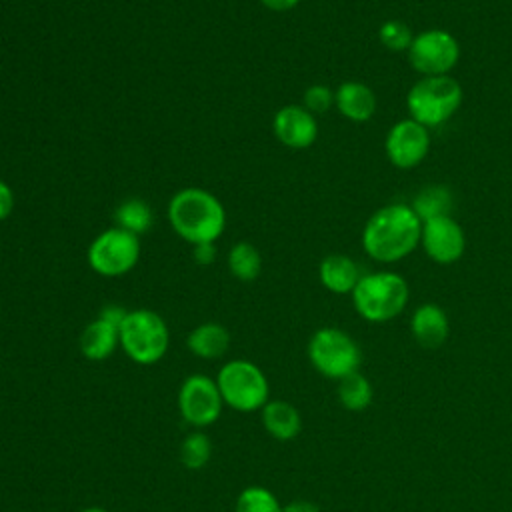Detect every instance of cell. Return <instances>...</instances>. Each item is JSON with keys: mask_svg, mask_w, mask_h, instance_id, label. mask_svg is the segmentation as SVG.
<instances>
[{"mask_svg": "<svg viewBox=\"0 0 512 512\" xmlns=\"http://www.w3.org/2000/svg\"><path fill=\"white\" fill-rule=\"evenodd\" d=\"M422 220L410 204L392 202L372 212L362 228L364 252L382 264H392L416 250Z\"/></svg>", "mask_w": 512, "mask_h": 512, "instance_id": "1", "label": "cell"}, {"mask_svg": "<svg viewBox=\"0 0 512 512\" xmlns=\"http://www.w3.org/2000/svg\"><path fill=\"white\" fill-rule=\"evenodd\" d=\"M168 222L192 246L214 244L226 228V210L212 192L188 186L170 198Z\"/></svg>", "mask_w": 512, "mask_h": 512, "instance_id": "2", "label": "cell"}, {"mask_svg": "<svg viewBox=\"0 0 512 512\" xmlns=\"http://www.w3.org/2000/svg\"><path fill=\"white\" fill-rule=\"evenodd\" d=\"M408 298L406 280L392 270L362 274L352 290L354 310L374 324L394 320L406 308Z\"/></svg>", "mask_w": 512, "mask_h": 512, "instance_id": "3", "label": "cell"}, {"mask_svg": "<svg viewBox=\"0 0 512 512\" xmlns=\"http://www.w3.org/2000/svg\"><path fill=\"white\" fill-rule=\"evenodd\" d=\"M462 100V86L450 74L420 76L406 94L408 118L430 130L448 122L458 112Z\"/></svg>", "mask_w": 512, "mask_h": 512, "instance_id": "4", "label": "cell"}, {"mask_svg": "<svg viewBox=\"0 0 512 512\" xmlns=\"http://www.w3.org/2000/svg\"><path fill=\"white\" fill-rule=\"evenodd\" d=\"M120 348L140 366L160 362L170 348V330L166 320L148 308L128 310L120 324Z\"/></svg>", "mask_w": 512, "mask_h": 512, "instance_id": "5", "label": "cell"}, {"mask_svg": "<svg viewBox=\"0 0 512 512\" xmlns=\"http://www.w3.org/2000/svg\"><path fill=\"white\" fill-rule=\"evenodd\" d=\"M224 406L236 412H258L270 400V384L264 370L244 358L228 360L216 374Z\"/></svg>", "mask_w": 512, "mask_h": 512, "instance_id": "6", "label": "cell"}, {"mask_svg": "<svg viewBox=\"0 0 512 512\" xmlns=\"http://www.w3.org/2000/svg\"><path fill=\"white\" fill-rule=\"evenodd\" d=\"M308 360L322 376L342 380L344 376L360 370L362 350L348 332L324 326L308 340Z\"/></svg>", "mask_w": 512, "mask_h": 512, "instance_id": "7", "label": "cell"}, {"mask_svg": "<svg viewBox=\"0 0 512 512\" xmlns=\"http://www.w3.org/2000/svg\"><path fill=\"white\" fill-rule=\"evenodd\" d=\"M86 258L88 266L104 278L124 276L138 264L140 240L136 234L114 226L90 242Z\"/></svg>", "mask_w": 512, "mask_h": 512, "instance_id": "8", "label": "cell"}, {"mask_svg": "<svg viewBox=\"0 0 512 512\" xmlns=\"http://www.w3.org/2000/svg\"><path fill=\"white\" fill-rule=\"evenodd\" d=\"M176 406L188 426L202 430L220 418L224 400L214 378L206 374H190L178 388Z\"/></svg>", "mask_w": 512, "mask_h": 512, "instance_id": "9", "label": "cell"}, {"mask_svg": "<svg viewBox=\"0 0 512 512\" xmlns=\"http://www.w3.org/2000/svg\"><path fill=\"white\" fill-rule=\"evenodd\" d=\"M406 54L420 76H444L458 64L460 44L448 30L430 28L414 34Z\"/></svg>", "mask_w": 512, "mask_h": 512, "instance_id": "10", "label": "cell"}, {"mask_svg": "<svg viewBox=\"0 0 512 512\" xmlns=\"http://www.w3.org/2000/svg\"><path fill=\"white\" fill-rule=\"evenodd\" d=\"M430 142V130L426 126L412 118H404L390 126L384 140V152L392 166L410 170L426 158Z\"/></svg>", "mask_w": 512, "mask_h": 512, "instance_id": "11", "label": "cell"}, {"mask_svg": "<svg viewBox=\"0 0 512 512\" xmlns=\"http://www.w3.org/2000/svg\"><path fill=\"white\" fill-rule=\"evenodd\" d=\"M420 246L436 264H454L462 258L466 236L462 226L448 214L422 222Z\"/></svg>", "mask_w": 512, "mask_h": 512, "instance_id": "12", "label": "cell"}, {"mask_svg": "<svg viewBox=\"0 0 512 512\" xmlns=\"http://www.w3.org/2000/svg\"><path fill=\"white\" fill-rule=\"evenodd\" d=\"M274 136L288 148L302 150L316 142L318 138V122L312 112L304 106L288 104L282 106L272 120Z\"/></svg>", "mask_w": 512, "mask_h": 512, "instance_id": "13", "label": "cell"}, {"mask_svg": "<svg viewBox=\"0 0 512 512\" xmlns=\"http://www.w3.org/2000/svg\"><path fill=\"white\" fill-rule=\"evenodd\" d=\"M410 334L422 348H438L450 334L448 314L434 302L420 304L410 316Z\"/></svg>", "mask_w": 512, "mask_h": 512, "instance_id": "14", "label": "cell"}, {"mask_svg": "<svg viewBox=\"0 0 512 512\" xmlns=\"http://www.w3.org/2000/svg\"><path fill=\"white\" fill-rule=\"evenodd\" d=\"M336 110L350 122H368L376 112V94L372 88L358 80L342 82L334 92Z\"/></svg>", "mask_w": 512, "mask_h": 512, "instance_id": "15", "label": "cell"}, {"mask_svg": "<svg viewBox=\"0 0 512 512\" xmlns=\"http://www.w3.org/2000/svg\"><path fill=\"white\" fill-rule=\"evenodd\" d=\"M118 346H120V326L100 316L94 318L80 334V352L84 358L92 362L110 358Z\"/></svg>", "mask_w": 512, "mask_h": 512, "instance_id": "16", "label": "cell"}, {"mask_svg": "<svg viewBox=\"0 0 512 512\" xmlns=\"http://www.w3.org/2000/svg\"><path fill=\"white\" fill-rule=\"evenodd\" d=\"M264 430L280 442L296 438L302 430V416L298 408L286 400H268L260 410Z\"/></svg>", "mask_w": 512, "mask_h": 512, "instance_id": "17", "label": "cell"}, {"mask_svg": "<svg viewBox=\"0 0 512 512\" xmlns=\"http://www.w3.org/2000/svg\"><path fill=\"white\" fill-rule=\"evenodd\" d=\"M360 276L358 264L346 254H328L318 266L320 284L334 294H352Z\"/></svg>", "mask_w": 512, "mask_h": 512, "instance_id": "18", "label": "cell"}, {"mask_svg": "<svg viewBox=\"0 0 512 512\" xmlns=\"http://www.w3.org/2000/svg\"><path fill=\"white\" fill-rule=\"evenodd\" d=\"M188 350L202 360L222 358L230 348V332L218 322H204L190 330L186 338Z\"/></svg>", "mask_w": 512, "mask_h": 512, "instance_id": "19", "label": "cell"}, {"mask_svg": "<svg viewBox=\"0 0 512 512\" xmlns=\"http://www.w3.org/2000/svg\"><path fill=\"white\" fill-rule=\"evenodd\" d=\"M338 400L340 404L350 410V412H362L372 404V384L370 380L358 370L352 372L348 376H344L342 380H338V388H336Z\"/></svg>", "mask_w": 512, "mask_h": 512, "instance_id": "20", "label": "cell"}, {"mask_svg": "<svg viewBox=\"0 0 512 512\" xmlns=\"http://www.w3.org/2000/svg\"><path fill=\"white\" fill-rule=\"evenodd\" d=\"M410 206L422 222L438 216H448L452 210V194L446 186L440 184L426 186L414 196V202Z\"/></svg>", "mask_w": 512, "mask_h": 512, "instance_id": "21", "label": "cell"}, {"mask_svg": "<svg viewBox=\"0 0 512 512\" xmlns=\"http://www.w3.org/2000/svg\"><path fill=\"white\" fill-rule=\"evenodd\" d=\"M228 270L240 282H252L262 272V256L250 242H238L228 252Z\"/></svg>", "mask_w": 512, "mask_h": 512, "instance_id": "22", "label": "cell"}, {"mask_svg": "<svg viewBox=\"0 0 512 512\" xmlns=\"http://www.w3.org/2000/svg\"><path fill=\"white\" fill-rule=\"evenodd\" d=\"M114 220H116L118 228L140 236V234L148 232V228L152 226V210L144 200L128 198L116 208Z\"/></svg>", "mask_w": 512, "mask_h": 512, "instance_id": "23", "label": "cell"}, {"mask_svg": "<svg viewBox=\"0 0 512 512\" xmlns=\"http://www.w3.org/2000/svg\"><path fill=\"white\" fill-rule=\"evenodd\" d=\"M180 462L188 470H200L204 468L212 458V440L200 432L194 430L180 442Z\"/></svg>", "mask_w": 512, "mask_h": 512, "instance_id": "24", "label": "cell"}, {"mask_svg": "<svg viewBox=\"0 0 512 512\" xmlns=\"http://www.w3.org/2000/svg\"><path fill=\"white\" fill-rule=\"evenodd\" d=\"M234 512H284L278 496L264 486L244 488L234 502Z\"/></svg>", "mask_w": 512, "mask_h": 512, "instance_id": "25", "label": "cell"}, {"mask_svg": "<svg viewBox=\"0 0 512 512\" xmlns=\"http://www.w3.org/2000/svg\"><path fill=\"white\" fill-rule=\"evenodd\" d=\"M412 38H414V32L402 20H386L378 28L380 44L392 52H408Z\"/></svg>", "mask_w": 512, "mask_h": 512, "instance_id": "26", "label": "cell"}, {"mask_svg": "<svg viewBox=\"0 0 512 512\" xmlns=\"http://www.w3.org/2000/svg\"><path fill=\"white\" fill-rule=\"evenodd\" d=\"M302 106L312 114H322L334 106V90L326 84H312L304 92Z\"/></svg>", "mask_w": 512, "mask_h": 512, "instance_id": "27", "label": "cell"}, {"mask_svg": "<svg viewBox=\"0 0 512 512\" xmlns=\"http://www.w3.org/2000/svg\"><path fill=\"white\" fill-rule=\"evenodd\" d=\"M14 208V192L12 188L0 178V222L12 214Z\"/></svg>", "mask_w": 512, "mask_h": 512, "instance_id": "28", "label": "cell"}, {"mask_svg": "<svg viewBox=\"0 0 512 512\" xmlns=\"http://www.w3.org/2000/svg\"><path fill=\"white\" fill-rule=\"evenodd\" d=\"M192 254L198 264L206 266V264H212V260L216 258V248H214V244H198V246H194Z\"/></svg>", "mask_w": 512, "mask_h": 512, "instance_id": "29", "label": "cell"}, {"mask_svg": "<svg viewBox=\"0 0 512 512\" xmlns=\"http://www.w3.org/2000/svg\"><path fill=\"white\" fill-rule=\"evenodd\" d=\"M284 512H320V506L310 500H292L284 504Z\"/></svg>", "mask_w": 512, "mask_h": 512, "instance_id": "30", "label": "cell"}, {"mask_svg": "<svg viewBox=\"0 0 512 512\" xmlns=\"http://www.w3.org/2000/svg\"><path fill=\"white\" fill-rule=\"evenodd\" d=\"M300 0H260L262 6H266L272 12H288L292 10Z\"/></svg>", "mask_w": 512, "mask_h": 512, "instance_id": "31", "label": "cell"}, {"mask_svg": "<svg viewBox=\"0 0 512 512\" xmlns=\"http://www.w3.org/2000/svg\"><path fill=\"white\" fill-rule=\"evenodd\" d=\"M80 512H108V510L100 508V506H88V508H82Z\"/></svg>", "mask_w": 512, "mask_h": 512, "instance_id": "32", "label": "cell"}]
</instances>
